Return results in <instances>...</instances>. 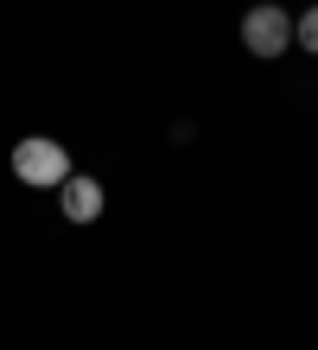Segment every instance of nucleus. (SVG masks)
<instances>
[{
	"instance_id": "f257e3e1",
	"label": "nucleus",
	"mask_w": 318,
	"mask_h": 350,
	"mask_svg": "<svg viewBox=\"0 0 318 350\" xmlns=\"http://www.w3.org/2000/svg\"><path fill=\"white\" fill-rule=\"evenodd\" d=\"M13 178L32 185V191H57V185L70 178V153H64L51 134H26L13 147Z\"/></svg>"
},
{
	"instance_id": "f03ea898",
	"label": "nucleus",
	"mask_w": 318,
	"mask_h": 350,
	"mask_svg": "<svg viewBox=\"0 0 318 350\" xmlns=\"http://www.w3.org/2000/svg\"><path fill=\"white\" fill-rule=\"evenodd\" d=\"M242 45H248L254 57L293 51V13H287V7H248V13H242Z\"/></svg>"
},
{
	"instance_id": "7ed1b4c3",
	"label": "nucleus",
	"mask_w": 318,
	"mask_h": 350,
	"mask_svg": "<svg viewBox=\"0 0 318 350\" xmlns=\"http://www.w3.org/2000/svg\"><path fill=\"white\" fill-rule=\"evenodd\" d=\"M57 204H64V217H70V223H96L102 217V185L83 178V172H70V178L57 185Z\"/></svg>"
},
{
	"instance_id": "20e7f679",
	"label": "nucleus",
	"mask_w": 318,
	"mask_h": 350,
	"mask_svg": "<svg viewBox=\"0 0 318 350\" xmlns=\"http://www.w3.org/2000/svg\"><path fill=\"white\" fill-rule=\"evenodd\" d=\"M293 45H306V51H318V7H306L300 19H293Z\"/></svg>"
}]
</instances>
